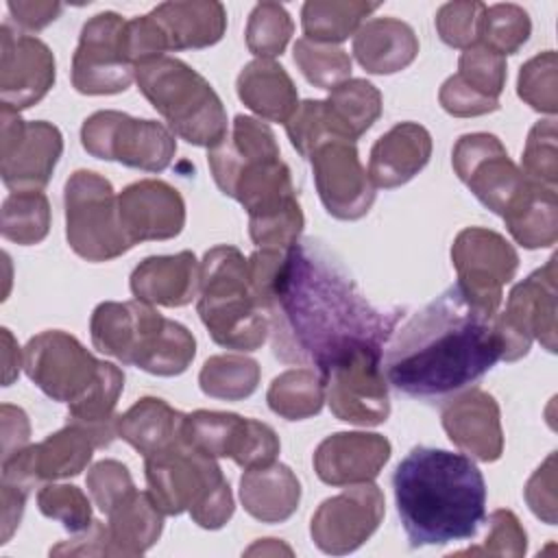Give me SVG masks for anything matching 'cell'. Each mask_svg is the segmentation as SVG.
<instances>
[{
  "instance_id": "cell-52",
  "label": "cell",
  "mask_w": 558,
  "mask_h": 558,
  "mask_svg": "<svg viewBox=\"0 0 558 558\" xmlns=\"http://www.w3.org/2000/svg\"><path fill=\"white\" fill-rule=\"evenodd\" d=\"M52 556H111L109 530L100 521H92V525L78 532L74 538H68L50 549Z\"/></svg>"
},
{
  "instance_id": "cell-39",
  "label": "cell",
  "mask_w": 558,
  "mask_h": 558,
  "mask_svg": "<svg viewBox=\"0 0 558 558\" xmlns=\"http://www.w3.org/2000/svg\"><path fill=\"white\" fill-rule=\"evenodd\" d=\"M327 105L355 142L381 116V94L373 83L364 78H347L344 83L329 89Z\"/></svg>"
},
{
  "instance_id": "cell-49",
  "label": "cell",
  "mask_w": 558,
  "mask_h": 558,
  "mask_svg": "<svg viewBox=\"0 0 558 558\" xmlns=\"http://www.w3.org/2000/svg\"><path fill=\"white\" fill-rule=\"evenodd\" d=\"M527 549V536L517 514L510 510H495L488 517V534L482 545L456 551V556H512L519 558Z\"/></svg>"
},
{
  "instance_id": "cell-19",
  "label": "cell",
  "mask_w": 558,
  "mask_h": 558,
  "mask_svg": "<svg viewBox=\"0 0 558 558\" xmlns=\"http://www.w3.org/2000/svg\"><path fill=\"white\" fill-rule=\"evenodd\" d=\"M381 355L362 351L323 375L325 401L336 418L353 425H379L390 414Z\"/></svg>"
},
{
  "instance_id": "cell-36",
  "label": "cell",
  "mask_w": 558,
  "mask_h": 558,
  "mask_svg": "<svg viewBox=\"0 0 558 558\" xmlns=\"http://www.w3.org/2000/svg\"><path fill=\"white\" fill-rule=\"evenodd\" d=\"M377 2L355 0H310L301 9L305 39L318 44H340L362 26L364 17L377 11Z\"/></svg>"
},
{
  "instance_id": "cell-34",
  "label": "cell",
  "mask_w": 558,
  "mask_h": 558,
  "mask_svg": "<svg viewBox=\"0 0 558 558\" xmlns=\"http://www.w3.org/2000/svg\"><path fill=\"white\" fill-rule=\"evenodd\" d=\"M107 517L111 556H142L159 541L163 530V512L148 490H131Z\"/></svg>"
},
{
  "instance_id": "cell-20",
  "label": "cell",
  "mask_w": 558,
  "mask_h": 558,
  "mask_svg": "<svg viewBox=\"0 0 558 558\" xmlns=\"http://www.w3.org/2000/svg\"><path fill=\"white\" fill-rule=\"evenodd\" d=\"M314 181L325 209L338 220H357L375 201V185L360 163L355 142L331 137L310 153Z\"/></svg>"
},
{
  "instance_id": "cell-3",
  "label": "cell",
  "mask_w": 558,
  "mask_h": 558,
  "mask_svg": "<svg viewBox=\"0 0 558 558\" xmlns=\"http://www.w3.org/2000/svg\"><path fill=\"white\" fill-rule=\"evenodd\" d=\"M207 163L220 192L246 209L248 233L257 248L288 251L299 242L303 211L290 168L266 122L235 116L231 133L209 148Z\"/></svg>"
},
{
  "instance_id": "cell-1",
  "label": "cell",
  "mask_w": 558,
  "mask_h": 558,
  "mask_svg": "<svg viewBox=\"0 0 558 558\" xmlns=\"http://www.w3.org/2000/svg\"><path fill=\"white\" fill-rule=\"evenodd\" d=\"M248 283L268 318L272 353L288 364L312 366L320 377L347 357L384 353L399 310L366 301L347 270L314 240L288 251L257 248L246 259Z\"/></svg>"
},
{
  "instance_id": "cell-55",
  "label": "cell",
  "mask_w": 558,
  "mask_h": 558,
  "mask_svg": "<svg viewBox=\"0 0 558 558\" xmlns=\"http://www.w3.org/2000/svg\"><path fill=\"white\" fill-rule=\"evenodd\" d=\"M28 490L2 484V543H7L13 530L20 525Z\"/></svg>"
},
{
  "instance_id": "cell-12",
  "label": "cell",
  "mask_w": 558,
  "mask_h": 558,
  "mask_svg": "<svg viewBox=\"0 0 558 558\" xmlns=\"http://www.w3.org/2000/svg\"><path fill=\"white\" fill-rule=\"evenodd\" d=\"M102 360H96L74 336L50 329L33 336L24 349L28 379L50 399L61 403L81 401L100 379Z\"/></svg>"
},
{
  "instance_id": "cell-40",
  "label": "cell",
  "mask_w": 558,
  "mask_h": 558,
  "mask_svg": "<svg viewBox=\"0 0 558 558\" xmlns=\"http://www.w3.org/2000/svg\"><path fill=\"white\" fill-rule=\"evenodd\" d=\"M50 229V203L41 190L11 192L2 203V238L22 246L41 242Z\"/></svg>"
},
{
  "instance_id": "cell-10",
  "label": "cell",
  "mask_w": 558,
  "mask_h": 558,
  "mask_svg": "<svg viewBox=\"0 0 558 558\" xmlns=\"http://www.w3.org/2000/svg\"><path fill=\"white\" fill-rule=\"evenodd\" d=\"M83 148L105 161L161 172L177 153L174 135L157 120H140L122 111H96L81 126Z\"/></svg>"
},
{
  "instance_id": "cell-5",
  "label": "cell",
  "mask_w": 558,
  "mask_h": 558,
  "mask_svg": "<svg viewBox=\"0 0 558 558\" xmlns=\"http://www.w3.org/2000/svg\"><path fill=\"white\" fill-rule=\"evenodd\" d=\"M89 331L100 353L159 377L181 375L196 355V340L187 327L137 299L96 305Z\"/></svg>"
},
{
  "instance_id": "cell-32",
  "label": "cell",
  "mask_w": 558,
  "mask_h": 558,
  "mask_svg": "<svg viewBox=\"0 0 558 558\" xmlns=\"http://www.w3.org/2000/svg\"><path fill=\"white\" fill-rule=\"evenodd\" d=\"M238 98L262 120L288 122L299 107V94L290 74L272 59H255L242 68L235 81Z\"/></svg>"
},
{
  "instance_id": "cell-2",
  "label": "cell",
  "mask_w": 558,
  "mask_h": 558,
  "mask_svg": "<svg viewBox=\"0 0 558 558\" xmlns=\"http://www.w3.org/2000/svg\"><path fill=\"white\" fill-rule=\"evenodd\" d=\"M499 360L493 316L453 283L395 329L381 368L397 390L416 399H440L464 390Z\"/></svg>"
},
{
  "instance_id": "cell-35",
  "label": "cell",
  "mask_w": 558,
  "mask_h": 558,
  "mask_svg": "<svg viewBox=\"0 0 558 558\" xmlns=\"http://www.w3.org/2000/svg\"><path fill=\"white\" fill-rule=\"evenodd\" d=\"M504 222L517 244L525 248L551 246L558 240V201L556 190L534 183L521 201L504 216Z\"/></svg>"
},
{
  "instance_id": "cell-41",
  "label": "cell",
  "mask_w": 558,
  "mask_h": 558,
  "mask_svg": "<svg viewBox=\"0 0 558 558\" xmlns=\"http://www.w3.org/2000/svg\"><path fill=\"white\" fill-rule=\"evenodd\" d=\"M286 133L301 157H310V153L325 140L340 137L351 140V135L342 129L327 100H303L299 102L292 118L286 122ZM355 142V140H351Z\"/></svg>"
},
{
  "instance_id": "cell-16",
  "label": "cell",
  "mask_w": 558,
  "mask_h": 558,
  "mask_svg": "<svg viewBox=\"0 0 558 558\" xmlns=\"http://www.w3.org/2000/svg\"><path fill=\"white\" fill-rule=\"evenodd\" d=\"M0 174L11 192L41 190L63 153L61 131L46 122H24L20 111L2 105L0 109Z\"/></svg>"
},
{
  "instance_id": "cell-51",
  "label": "cell",
  "mask_w": 558,
  "mask_h": 558,
  "mask_svg": "<svg viewBox=\"0 0 558 558\" xmlns=\"http://www.w3.org/2000/svg\"><path fill=\"white\" fill-rule=\"evenodd\" d=\"M525 501L530 510L547 525L556 523V453H549L527 480Z\"/></svg>"
},
{
  "instance_id": "cell-22",
  "label": "cell",
  "mask_w": 558,
  "mask_h": 558,
  "mask_svg": "<svg viewBox=\"0 0 558 558\" xmlns=\"http://www.w3.org/2000/svg\"><path fill=\"white\" fill-rule=\"evenodd\" d=\"M506 76V57L475 44L460 54L458 72L442 83L438 100L456 118L490 113L499 107Z\"/></svg>"
},
{
  "instance_id": "cell-15",
  "label": "cell",
  "mask_w": 558,
  "mask_h": 558,
  "mask_svg": "<svg viewBox=\"0 0 558 558\" xmlns=\"http://www.w3.org/2000/svg\"><path fill=\"white\" fill-rule=\"evenodd\" d=\"M453 170L473 196L501 218L521 201L530 179L493 133H466L453 146Z\"/></svg>"
},
{
  "instance_id": "cell-46",
  "label": "cell",
  "mask_w": 558,
  "mask_h": 558,
  "mask_svg": "<svg viewBox=\"0 0 558 558\" xmlns=\"http://www.w3.org/2000/svg\"><path fill=\"white\" fill-rule=\"evenodd\" d=\"M517 94L532 109L554 116L558 109L556 87V52L545 50L523 63L517 81Z\"/></svg>"
},
{
  "instance_id": "cell-13",
  "label": "cell",
  "mask_w": 558,
  "mask_h": 558,
  "mask_svg": "<svg viewBox=\"0 0 558 558\" xmlns=\"http://www.w3.org/2000/svg\"><path fill=\"white\" fill-rule=\"evenodd\" d=\"M451 262L458 272L456 283L469 301L495 318L504 296L501 290L519 268L514 246L497 231L466 227L451 244Z\"/></svg>"
},
{
  "instance_id": "cell-48",
  "label": "cell",
  "mask_w": 558,
  "mask_h": 558,
  "mask_svg": "<svg viewBox=\"0 0 558 558\" xmlns=\"http://www.w3.org/2000/svg\"><path fill=\"white\" fill-rule=\"evenodd\" d=\"M486 4L477 0L447 2L436 11V31L451 48H471L480 44V28Z\"/></svg>"
},
{
  "instance_id": "cell-42",
  "label": "cell",
  "mask_w": 558,
  "mask_h": 558,
  "mask_svg": "<svg viewBox=\"0 0 558 558\" xmlns=\"http://www.w3.org/2000/svg\"><path fill=\"white\" fill-rule=\"evenodd\" d=\"M294 63L307 83L320 89H333L351 74V57L344 48L336 44H318L305 37L294 44Z\"/></svg>"
},
{
  "instance_id": "cell-43",
  "label": "cell",
  "mask_w": 558,
  "mask_h": 558,
  "mask_svg": "<svg viewBox=\"0 0 558 558\" xmlns=\"http://www.w3.org/2000/svg\"><path fill=\"white\" fill-rule=\"evenodd\" d=\"M532 22L523 7L501 2L486 7L480 28V44L499 52L501 57L514 54L530 37Z\"/></svg>"
},
{
  "instance_id": "cell-17",
  "label": "cell",
  "mask_w": 558,
  "mask_h": 558,
  "mask_svg": "<svg viewBox=\"0 0 558 558\" xmlns=\"http://www.w3.org/2000/svg\"><path fill=\"white\" fill-rule=\"evenodd\" d=\"M181 436L203 453L211 458H231L242 469L275 462L281 447L279 436L270 425L216 410L185 414Z\"/></svg>"
},
{
  "instance_id": "cell-4",
  "label": "cell",
  "mask_w": 558,
  "mask_h": 558,
  "mask_svg": "<svg viewBox=\"0 0 558 558\" xmlns=\"http://www.w3.org/2000/svg\"><path fill=\"white\" fill-rule=\"evenodd\" d=\"M392 488L410 547L473 538L486 519V482L464 453L414 447L397 464Z\"/></svg>"
},
{
  "instance_id": "cell-11",
  "label": "cell",
  "mask_w": 558,
  "mask_h": 558,
  "mask_svg": "<svg viewBox=\"0 0 558 558\" xmlns=\"http://www.w3.org/2000/svg\"><path fill=\"white\" fill-rule=\"evenodd\" d=\"M493 325L506 362L527 355L532 340L549 353L556 351V255L512 288L506 310L493 318Z\"/></svg>"
},
{
  "instance_id": "cell-21",
  "label": "cell",
  "mask_w": 558,
  "mask_h": 558,
  "mask_svg": "<svg viewBox=\"0 0 558 558\" xmlns=\"http://www.w3.org/2000/svg\"><path fill=\"white\" fill-rule=\"evenodd\" d=\"M94 449H98V440L85 427L68 423L46 440L26 445L2 460V484L31 493L39 482L74 477L89 464Z\"/></svg>"
},
{
  "instance_id": "cell-18",
  "label": "cell",
  "mask_w": 558,
  "mask_h": 558,
  "mask_svg": "<svg viewBox=\"0 0 558 558\" xmlns=\"http://www.w3.org/2000/svg\"><path fill=\"white\" fill-rule=\"evenodd\" d=\"M384 512L386 501L377 484H351L316 508L310 521L312 541L325 554H351L373 536Z\"/></svg>"
},
{
  "instance_id": "cell-38",
  "label": "cell",
  "mask_w": 558,
  "mask_h": 558,
  "mask_svg": "<svg viewBox=\"0 0 558 558\" xmlns=\"http://www.w3.org/2000/svg\"><path fill=\"white\" fill-rule=\"evenodd\" d=\"M259 375V364L253 357L233 353L211 355L198 373V386L207 397L240 401L257 390Z\"/></svg>"
},
{
  "instance_id": "cell-8",
  "label": "cell",
  "mask_w": 558,
  "mask_h": 558,
  "mask_svg": "<svg viewBox=\"0 0 558 558\" xmlns=\"http://www.w3.org/2000/svg\"><path fill=\"white\" fill-rule=\"evenodd\" d=\"M135 81L148 102L181 140L216 146L227 135V111L209 81L174 57H155L135 65Z\"/></svg>"
},
{
  "instance_id": "cell-23",
  "label": "cell",
  "mask_w": 558,
  "mask_h": 558,
  "mask_svg": "<svg viewBox=\"0 0 558 558\" xmlns=\"http://www.w3.org/2000/svg\"><path fill=\"white\" fill-rule=\"evenodd\" d=\"M0 33V98L2 105L20 111L39 102L54 85V54L41 39L17 35L9 24H4Z\"/></svg>"
},
{
  "instance_id": "cell-56",
  "label": "cell",
  "mask_w": 558,
  "mask_h": 558,
  "mask_svg": "<svg viewBox=\"0 0 558 558\" xmlns=\"http://www.w3.org/2000/svg\"><path fill=\"white\" fill-rule=\"evenodd\" d=\"M2 342H4V349H2V357H4V386H9L17 377V373H20L22 357H20V347L13 340L9 329H2Z\"/></svg>"
},
{
  "instance_id": "cell-33",
  "label": "cell",
  "mask_w": 558,
  "mask_h": 558,
  "mask_svg": "<svg viewBox=\"0 0 558 558\" xmlns=\"http://www.w3.org/2000/svg\"><path fill=\"white\" fill-rule=\"evenodd\" d=\"M185 414L159 397H142L118 414L116 434L144 458L181 440Z\"/></svg>"
},
{
  "instance_id": "cell-9",
  "label": "cell",
  "mask_w": 558,
  "mask_h": 558,
  "mask_svg": "<svg viewBox=\"0 0 558 558\" xmlns=\"http://www.w3.org/2000/svg\"><path fill=\"white\" fill-rule=\"evenodd\" d=\"M65 238L70 248L87 262H109L126 253L129 242L111 183L92 170H76L65 181Z\"/></svg>"
},
{
  "instance_id": "cell-30",
  "label": "cell",
  "mask_w": 558,
  "mask_h": 558,
  "mask_svg": "<svg viewBox=\"0 0 558 558\" xmlns=\"http://www.w3.org/2000/svg\"><path fill=\"white\" fill-rule=\"evenodd\" d=\"M240 499L244 510L262 523L288 521L301 501V482L281 462L244 469L240 477Z\"/></svg>"
},
{
  "instance_id": "cell-44",
  "label": "cell",
  "mask_w": 558,
  "mask_h": 558,
  "mask_svg": "<svg viewBox=\"0 0 558 558\" xmlns=\"http://www.w3.org/2000/svg\"><path fill=\"white\" fill-rule=\"evenodd\" d=\"M292 31L294 24L283 4L259 2L246 22V46L257 59H272L286 50Z\"/></svg>"
},
{
  "instance_id": "cell-29",
  "label": "cell",
  "mask_w": 558,
  "mask_h": 558,
  "mask_svg": "<svg viewBox=\"0 0 558 558\" xmlns=\"http://www.w3.org/2000/svg\"><path fill=\"white\" fill-rule=\"evenodd\" d=\"M148 17L153 20L163 50H198L214 46L227 31V11L220 2H163Z\"/></svg>"
},
{
  "instance_id": "cell-28",
  "label": "cell",
  "mask_w": 558,
  "mask_h": 558,
  "mask_svg": "<svg viewBox=\"0 0 558 558\" xmlns=\"http://www.w3.org/2000/svg\"><path fill=\"white\" fill-rule=\"evenodd\" d=\"M201 262L192 251L153 255L131 272V292L137 301L163 307H183L198 294Z\"/></svg>"
},
{
  "instance_id": "cell-31",
  "label": "cell",
  "mask_w": 558,
  "mask_h": 558,
  "mask_svg": "<svg viewBox=\"0 0 558 558\" xmlns=\"http://www.w3.org/2000/svg\"><path fill=\"white\" fill-rule=\"evenodd\" d=\"M353 54L371 74H395L416 59L418 39L412 26L397 17H373L355 31Z\"/></svg>"
},
{
  "instance_id": "cell-37",
  "label": "cell",
  "mask_w": 558,
  "mask_h": 558,
  "mask_svg": "<svg viewBox=\"0 0 558 558\" xmlns=\"http://www.w3.org/2000/svg\"><path fill=\"white\" fill-rule=\"evenodd\" d=\"M268 408L288 421H303L323 410L325 381L312 366L290 368L277 375L266 395Z\"/></svg>"
},
{
  "instance_id": "cell-25",
  "label": "cell",
  "mask_w": 558,
  "mask_h": 558,
  "mask_svg": "<svg viewBox=\"0 0 558 558\" xmlns=\"http://www.w3.org/2000/svg\"><path fill=\"white\" fill-rule=\"evenodd\" d=\"M392 447L386 436L371 432H338L327 436L314 451L316 475L331 486L373 482L390 460Z\"/></svg>"
},
{
  "instance_id": "cell-50",
  "label": "cell",
  "mask_w": 558,
  "mask_h": 558,
  "mask_svg": "<svg viewBox=\"0 0 558 558\" xmlns=\"http://www.w3.org/2000/svg\"><path fill=\"white\" fill-rule=\"evenodd\" d=\"M87 490L100 512H109L120 499L135 490L129 469L118 460H100L87 473Z\"/></svg>"
},
{
  "instance_id": "cell-45",
  "label": "cell",
  "mask_w": 558,
  "mask_h": 558,
  "mask_svg": "<svg viewBox=\"0 0 558 558\" xmlns=\"http://www.w3.org/2000/svg\"><path fill=\"white\" fill-rule=\"evenodd\" d=\"M39 512L59 521L68 532L78 534L92 525V504L78 486L46 484L37 493Z\"/></svg>"
},
{
  "instance_id": "cell-53",
  "label": "cell",
  "mask_w": 558,
  "mask_h": 558,
  "mask_svg": "<svg viewBox=\"0 0 558 558\" xmlns=\"http://www.w3.org/2000/svg\"><path fill=\"white\" fill-rule=\"evenodd\" d=\"M2 460L22 451L31 436V425L22 408L2 403Z\"/></svg>"
},
{
  "instance_id": "cell-27",
  "label": "cell",
  "mask_w": 558,
  "mask_h": 558,
  "mask_svg": "<svg viewBox=\"0 0 558 558\" xmlns=\"http://www.w3.org/2000/svg\"><path fill=\"white\" fill-rule=\"evenodd\" d=\"M432 135L416 122H399L371 148L368 179L375 187L392 190L414 179L429 161Z\"/></svg>"
},
{
  "instance_id": "cell-6",
  "label": "cell",
  "mask_w": 558,
  "mask_h": 558,
  "mask_svg": "<svg viewBox=\"0 0 558 558\" xmlns=\"http://www.w3.org/2000/svg\"><path fill=\"white\" fill-rule=\"evenodd\" d=\"M148 493L163 514L190 512L205 530H218L233 517V495L216 458L179 442L144 458Z\"/></svg>"
},
{
  "instance_id": "cell-26",
  "label": "cell",
  "mask_w": 558,
  "mask_h": 558,
  "mask_svg": "<svg viewBox=\"0 0 558 558\" xmlns=\"http://www.w3.org/2000/svg\"><path fill=\"white\" fill-rule=\"evenodd\" d=\"M442 427L449 440L464 453L495 462L504 453V429L499 405L493 395L471 388L442 408Z\"/></svg>"
},
{
  "instance_id": "cell-7",
  "label": "cell",
  "mask_w": 558,
  "mask_h": 558,
  "mask_svg": "<svg viewBox=\"0 0 558 558\" xmlns=\"http://www.w3.org/2000/svg\"><path fill=\"white\" fill-rule=\"evenodd\" d=\"M198 316L225 349L255 351L268 338V318L248 283L246 259L235 246H214L201 262Z\"/></svg>"
},
{
  "instance_id": "cell-54",
  "label": "cell",
  "mask_w": 558,
  "mask_h": 558,
  "mask_svg": "<svg viewBox=\"0 0 558 558\" xmlns=\"http://www.w3.org/2000/svg\"><path fill=\"white\" fill-rule=\"evenodd\" d=\"M61 11H63L61 2H24V0L9 2V13L26 31H41L44 26L54 22Z\"/></svg>"
},
{
  "instance_id": "cell-47",
  "label": "cell",
  "mask_w": 558,
  "mask_h": 558,
  "mask_svg": "<svg viewBox=\"0 0 558 558\" xmlns=\"http://www.w3.org/2000/svg\"><path fill=\"white\" fill-rule=\"evenodd\" d=\"M527 179L556 190L558 181V148H556V120L547 118L532 126L523 148V170Z\"/></svg>"
},
{
  "instance_id": "cell-14",
  "label": "cell",
  "mask_w": 558,
  "mask_h": 558,
  "mask_svg": "<svg viewBox=\"0 0 558 558\" xmlns=\"http://www.w3.org/2000/svg\"><path fill=\"white\" fill-rule=\"evenodd\" d=\"M135 78L126 54V20L105 11L85 22L72 57V85L87 96L124 92Z\"/></svg>"
},
{
  "instance_id": "cell-24",
  "label": "cell",
  "mask_w": 558,
  "mask_h": 558,
  "mask_svg": "<svg viewBox=\"0 0 558 558\" xmlns=\"http://www.w3.org/2000/svg\"><path fill=\"white\" fill-rule=\"evenodd\" d=\"M118 214L129 242L170 240L183 231L185 203L177 187L159 179H142L118 194Z\"/></svg>"
},
{
  "instance_id": "cell-57",
  "label": "cell",
  "mask_w": 558,
  "mask_h": 558,
  "mask_svg": "<svg viewBox=\"0 0 558 558\" xmlns=\"http://www.w3.org/2000/svg\"><path fill=\"white\" fill-rule=\"evenodd\" d=\"M257 551H262V554H266V551H286V554H292V549L288 547V545H281L277 538H264L262 543H257V545H253V547H248L246 549V554H257Z\"/></svg>"
}]
</instances>
